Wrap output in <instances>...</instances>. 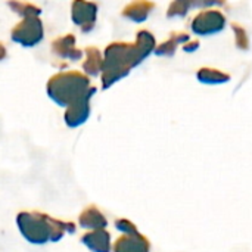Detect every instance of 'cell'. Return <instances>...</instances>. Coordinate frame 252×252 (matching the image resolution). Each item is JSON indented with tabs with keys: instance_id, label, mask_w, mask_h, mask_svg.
I'll list each match as a JSON object with an SVG mask.
<instances>
[{
	"instance_id": "cell-1",
	"label": "cell",
	"mask_w": 252,
	"mask_h": 252,
	"mask_svg": "<svg viewBox=\"0 0 252 252\" xmlns=\"http://www.w3.org/2000/svg\"><path fill=\"white\" fill-rule=\"evenodd\" d=\"M16 224L25 241L35 245L58 242L65 233H74L72 221H62L40 211H24L16 216Z\"/></svg>"
},
{
	"instance_id": "cell-2",
	"label": "cell",
	"mask_w": 252,
	"mask_h": 252,
	"mask_svg": "<svg viewBox=\"0 0 252 252\" xmlns=\"http://www.w3.org/2000/svg\"><path fill=\"white\" fill-rule=\"evenodd\" d=\"M103 56H105V62L102 71V87L105 90L109 89L118 80L127 77L134 66H137L142 61H145L136 41L111 43L105 49Z\"/></svg>"
},
{
	"instance_id": "cell-3",
	"label": "cell",
	"mask_w": 252,
	"mask_h": 252,
	"mask_svg": "<svg viewBox=\"0 0 252 252\" xmlns=\"http://www.w3.org/2000/svg\"><path fill=\"white\" fill-rule=\"evenodd\" d=\"M93 86L90 78L80 71H65L58 72L50 77L46 84L49 97L59 106H68L71 102L83 96Z\"/></svg>"
},
{
	"instance_id": "cell-4",
	"label": "cell",
	"mask_w": 252,
	"mask_h": 252,
	"mask_svg": "<svg viewBox=\"0 0 252 252\" xmlns=\"http://www.w3.org/2000/svg\"><path fill=\"white\" fill-rule=\"evenodd\" d=\"M43 22L38 15H28L22 18V21L16 24L10 32L12 40L24 47H32L38 44L43 40Z\"/></svg>"
},
{
	"instance_id": "cell-5",
	"label": "cell",
	"mask_w": 252,
	"mask_h": 252,
	"mask_svg": "<svg viewBox=\"0 0 252 252\" xmlns=\"http://www.w3.org/2000/svg\"><path fill=\"white\" fill-rule=\"evenodd\" d=\"M96 93V87H92L89 92H86L83 96L75 99L66 106V111L63 114V120L68 127L75 128L83 126L89 117H90V99Z\"/></svg>"
},
{
	"instance_id": "cell-6",
	"label": "cell",
	"mask_w": 252,
	"mask_h": 252,
	"mask_svg": "<svg viewBox=\"0 0 252 252\" xmlns=\"http://www.w3.org/2000/svg\"><path fill=\"white\" fill-rule=\"evenodd\" d=\"M224 25L226 16L220 10H204L193 18L190 28L198 35H210L220 32Z\"/></svg>"
},
{
	"instance_id": "cell-7",
	"label": "cell",
	"mask_w": 252,
	"mask_h": 252,
	"mask_svg": "<svg viewBox=\"0 0 252 252\" xmlns=\"http://www.w3.org/2000/svg\"><path fill=\"white\" fill-rule=\"evenodd\" d=\"M97 15V4L89 0H74L71 4L72 22L81 27V31L89 32L94 28Z\"/></svg>"
},
{
	"instance_id": "cell-8",
	"label": "cell",
	"mask_w": 252,
	"mask_h": 252,
	"mask_svg": "<svg viewBox=\"0 0 252 252\" xmlns=\"http://www.w3.org/2000/svg\"><path fill=\"white\" fill-rule=\"evenodd\" d=\"M52 52L58 58L68 59L71 62H78L84 52L75 47V35L74 34H65L61 37H56L52 41Z\"/></svg>"
},
{
	"instance_id": "cell-9",
	"label": "cell",
	"mask_w": 252,
	"mask_h": 252,
	"mask_svg": "<svg viewBox=\"0 0 252 252\" xmlns=\"http://www.w3.org/2000/svg\"><path fill=\"white\" fill-rule=\"evenodd\" d=\"M151 250V244L146 236L136 233H124L121 238H118L114 244L115 252H148Z\"/></svg>"
},
{
	"instance_id": "cell-10",
	"label": "cell",
	"mask_w": 252,
	"mask_h": 252,
	"mask_svg": "<svg viewBox=\"0 0 252 252\" xmlns=\"http://www.w3.org/2000/svg\"><path fill=\"white\" fill-rule=\"evenodd\" d=\"M81 242L94 252H108L111 250V235L105 227L87 232L81 238Z\"/></svg>"
},
{
	"instance_id": "cell-11",
	"label": "cell",
	"mask_w": 252,
	"mask_h": 252,
	"mask_svg": "<svg viewBox=\"0 0 252 252\" xmlns=\"http://www.w3.org/2000/svg\"><path fill=\"white\" fill-rule=\"evenodd\" d=\"M155 3L151 0H133L123 9V16L133 22H143L154 10Z\"/></svg>"
},
{
	"instance_id": "cell-12",
	"label": "cell",
	"mask_w": 252,
	"mask_h": 252,
	"mask_svg": "<svg viewBox=\"0 0 252 252\" xmlns=\"http://www.w3.org/2000/svg\"><path fill=\"white\" fill-rule=\"evenodd\" d=\"M84 55H86V59L81 63L84 72L90 77H96V75L102 74L105 56H102L100 50L94 46H87L84 49Z\"/></svg>"
},
{
	"instance_id": "cell-13",
	"label": "cell",
	"mask_w": 252,
	"mask_h": 252,
	"mask_svg": "<svg viewBox=\"0 0 252 252\" xmlns=\"http://www.w3.org/2000/svg\"><path fill=\"white\" fill-rule=\"evenodd\" d=\"M78 223L83 229H87V230H93V229H100V227H106L108 221H106V217L102 214V211L94 207V205H90L87 207L78 217Z\"/></svg>"
},
{
	"instance_id": "cell-14",
	"label": "cell",
	"mask_w": 252,
	"mask_h": 252,
	"mask_svg": "<svg viewBox=\"0 0 252 252\" xmlns=\"http://www.w3.org/2000/svg\"><path fill=\"white\" fill-rule=\"evenodd\" d=\"M188 41H190V35L188 32H183V31L171 32L168 40H165L164 43H161L159 46L155 47V55L157 56H173L177 50V46L185 44Z\"/></svg>"
},
{
	"instance_id": "cell-15",
	"label": "cell",
	"mask_w": 252,
	"mask_h": 252,
	"mask_svg": "<svg viewBox=\"0 0 252 252\" xmlns=\"http://www.w3.org/2000/svg\"><path fill=\"white\" fill-rule=\"evenodd\" d=\"M198 80L204 84H223L230 81V75L216 68H201L196 74Z\"/></svg>"
},
{
	"instance_id": "cell-16",
	"label": "cell",
	"mask_w": 252,
	"mask_h": 252,
	"mask_svg": "<svg viewBox=\"0 0 252 252\" xmlns=\"http://www.w3.org/2000/svg\"><path fill=\"white\" fill-rule=\"evenodd\" d=\"M136 44H137V47H139L142 56L146 59L152 52H155V44H157V41H155V37H154L149 31L140 30V31L136 34Z\"/></svg>"
},
{
	"instance_id": "cell-17",
	"label": "cell",
	"mask_w": 252,
	"mask_h": 252,
	"mask_svg": "<svg viewBox=\"0 0 252 252\" xmlns=\"http://www.w3.org/2000/svg\"><path fill=\"white\" fill-rule=\"evenodd\" d=\"M9 7L19 16L25 18L28 15H40L41 9L38 6H35L34 3L30 1H24V0H7Z\"/></svg>"
},
{
	"instance_id": "cell-18",
	"label": "cell",
	"mask_w": 252,
	"mask_h": 252,
	"mask_svg": "<svg viewBox=\"0 0 252 252\" xmlns=\"http://www.w3.org/2000/svg\"><path fill=\"white\" fill-rule=\"evenodd\" d=\"M192 7H193L192 0H173V1L170 3L168 10H167V16H168V18L185 16Z\"/></svg>"
},
{
	"instance_id": "cell-19",
	"label": "cell",
	"mask_w": 252,
	"mask_h": 252,
	"mask_svg": "<svg viewBox=\"0 0 252 252\" xmlns=\"http://www.w3.org/2000/svg\"><path fill=\"white\" fill-rule=\"evenodd\" d=\"M232 30L235 32V44L238 49L241 50H248L250 49V38H248V34L245 31V28L236 22L232 24Z\"/></svg>"
},
{
	"instance_id": "cell-20",
	"label": "cell",
	"mask_w": 252,
	"mask_h": 252,
	"mask_svg": "<svg viewBox=\"0 0 252 252\" xmlns=\"http://www.w3.org/2000/svg\"><path fill=\"white\" fill-rule=\"evenodd\" d=\"M115 227L120 232H123V233H136V232H139L137 230V226L134 223H131L130 220H127V219H118V220H115Z\"/></svg>"
},
{
	"instance_id": "cell-21",
	"label": "cell",
	"mask_w": 252,
	"mask_h": 252,
	"mask_svg": "<svg viewBox=\"0 0 252 252\" xmlns=\"http://www.w3.org/2000/svg\"><path fill=\"white\" fill-rule=\"evenodd\" d=\"M193 7H210V6H224L226 0H192Z\"/></svg>"
},
{
	"instance_id": "cell-22",
	"label": "cell",
	"mask_w": 252,
	"mask_h": 252,
	"mask_svg": "<svg viewBox=\"0 0 252 252\" xmlns=\"http://www.w3.org/2000/svg\"><path fill=\"white\" fill-rule=\"evenodd\" d=\"M198 47H199V41H196V40H195V41L190 40V41H188V43L183 44V50H185V52H189V53H190V52H195Z\"/></svg>"
}]
</instances>
